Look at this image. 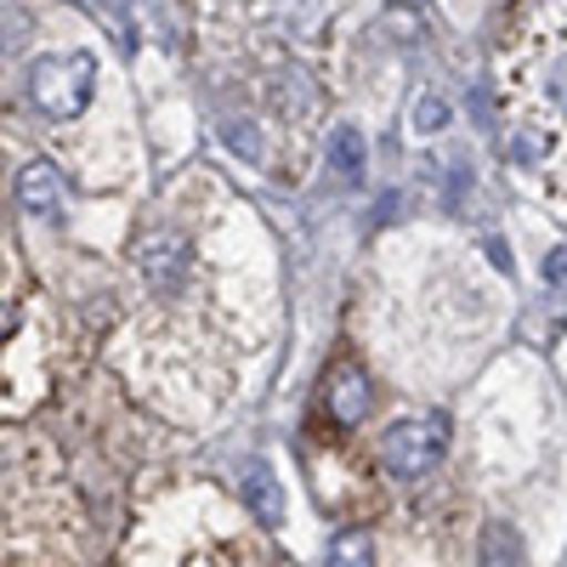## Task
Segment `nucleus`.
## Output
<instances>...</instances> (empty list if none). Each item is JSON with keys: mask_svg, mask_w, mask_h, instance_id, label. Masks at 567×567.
I'll return each mask as SVG.
<instances>
[{"mask_svg": "<svg viewBox=\"0 0 567 567\" xmlns=\"http://www.w3.org/2000/svg\"><path fill=\"white\" fill-rule=\"evenodd\" d=\"M443 454H449V420L443 414H409L381 437V465L398 483H420Z\"/></svg>", "mask_w": 567, "mask_h": 567, "instance_id": "1", "label": "nucleus"}, {"mask_svg": "<svg viewBox=\"0 0 567 567\" xmlns=\"http://www.w3.org/2000/svg\"><path fill=\"white\" fill-rule=\"evenodd\" d=\"M29 91H34L40 114H52V120H74V114H85L91 91H97V63H91L85 52L40 58V63H34V74H29Z\"/></svg>", "mask_w": 567, "mask_h": 567, "instance_id": "2", "label": "nucleus"}, {"mask_svg": "<svg viewBox=\"0 0 567 567\" xmlns=\"http://www.w3.org/2000/svg\"><path fill=\"white\" fill-rule=\"evenodd\" d=\"M318 392H323V414L336 425H358L369 414V403H374V386H369V374H363L358 358H336V363H329Z\"/></svg>", "mask_w": 567, "mask_h": 567, "instance_id": "3", "label": "nucleus"}, {"mask_svg": "<svg viewBox=\"0 0 567 567\" xmlns=\"http://www.w3.org/2000/svg\"><path fill=\"white\" fill-rule=\"evenodd\" d=\"M136 267H142V278H148V290L176 296L182 290V272H187V245L176 239V233H154V239H142Z\"/></svg>", "mask_w": 567, "mask_h": 567, "instance_id": "4", "label": "nucleus"}, {"mask_svg": "<svg viewBox=\"0 0 567 567\" xmlns=\"http://www.w3.org/2000/svg\"><path fill=\"white\" fill-rule=\"evenodd\" d=\"M239 499L256 511V523H267V528L284 523V488H278V477H272L261 460H245L239 465Z\"/></svg>", "mask_w": 567, "mask_h": 567, "instance_id": "5", "label": "nucleus"}, {"mask_svg": "<svg viewBox=\"0 0 567 567\" xmlns=\"http://www.w3.org/2000/svg\"><path fill=\"white\" fill-rule=\"evenodd\" d=\"M18 199H23V205H29L34 216L58 210V199H63V176H58V165H52V159H34V165H23Z\"/></svg>", "mask_w": 567, "mask_h": 567, "instance_id": "6", "label": "nucleus"}, {"mask_svg": "<svg viewBox=\"0 0 567 567\" xmlns=\"http://www.w3.org/2000/svg\"><path fill=\"white\" fill-rule=\"evenodd\" d=\"M329 171H336L347 187L363 182V136H358V125H336V131H329Z\"/></svg>", "mask_w": 567, "mask_h": 567, "instance_id": "7", "label": "nucleus"}, {"mask_svg": "<svg viewBox=\"0 0 567 567\" xmlns=\"http://www.w3.org/2000/svg\"><path fill=\"white\" fill-rule=\"evenodd\" d=\"M477 567H528V561H523V539H516L505 523H488V528H483V556H477Z\"/></svg>", "mask_w": 567, "mask_h": 567, "instance_id": "8", "label": "nucleus"}, {"mask_svg": "<svg viewBox=\"0 0 567 567\" xmlns=\"http://www.w3.org/2000/svg\"><path fill=\"white\" fill-rule=\"evenodd\" d=\"M329 567H374V545H369V534H336L329 539Z\"/></svg>", "mask_w": 567, "mask_h": 567, "instance_id": "9", "label": "nucleus"}, {"mask_svg": "<svg viewBox=\"0 0 567 567\" xmlns=\"http://www.w3.org/2000/svg\"><path fill=\"white\" fill-rule=\"evenodd\" d=\"M12 261H18V256L0 250V341H7V336H12V323H18V307L7 301V290H12V272H18Z\"/></svg>", "mask_w": 567, "mask_h": 567, "instance_id": "10", "label": "nucleus"}, {"mask_svg": "<svg viewBox=\"0 0 567 567\" xmlns=\"http://www.w3.org/2000/svg\"><path fill=\"white\" fill-rule=\"evenodd\" d=\"M443 125H449V103H443V97H420V103H414V131H420V136H432V131H443Z\"/></svg>", "mask_w": 567, "mask_h": 567, "instance_id": "11", "label": "nucleus"}, {"mask_svg": "<svg viewBox=\"0 0 567 567\" xmlns=\"http://www.w3.org/2000/svg\"><path fill=\"white\" fill-rule=\"evenodd\" d=\"M227 148H239L245 159H256V154H261V142H256V131L239 120V125H227Z\"/></svg>", "mask_w": 567, "mask_h": 567, "instance_id": "12", "label": "nucleus"}, {"mask_svg": "<svg viewBox=\"0 0 567 567\" xmlns=\"http://www.w3.org/2000/svg\"><path fill=\"white\" fill-rule=\"evenodd\" d=\"M545 278H550V284H556V278H567V250H556V256L545 261Z\"/></svg>", "mask_w": 567, "mask_h": 567, "instance_id": "13", "label": "nucleus"}, {"mask_svg": "<svg viewBox=\"0 0 567 567\" xmlns=\"http://www.w3.org/2000/svg\"><path fill=\"white\" fill-rule=\"evenodd\" d=\"M409 7H425V0H409Z\"/></svg>", "mask_w": 567, "mask_h": 567, "instance_id": "14", "label": "nucleus"}]
</instances>
